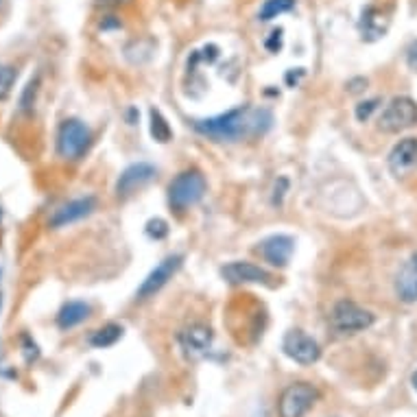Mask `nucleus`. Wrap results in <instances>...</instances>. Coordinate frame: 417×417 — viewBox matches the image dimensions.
<instances>
[{
    "label": "nucleus",
    "instance_id": "1",
    "mask_svg": "<svg viewBox=\"0 0 417 417\" xmlns=\"http://www.w3.org/2000/svg\"><path fill=\"white\" fill-rule=\"evenodd\" d=\"M273 122L269 109L262 107H236L230 112L194 122V129L216 142H239L243 138L265 133Z\"/></svg>",
    "mask_w": 417,
    "mask_h": 417
},
{
    "label": "nucleus",
    "instance_id": "2",
    "mask_svg": "<svg viewBox=\"0 0 417 417\" xmlns=\"http://www.w3.org/2000/svg\"><path fill=\"white\" fill-rule=\"evenodd\" d=\"M205 194V177L199 171H186L177 175L169 186V201L175 210L184 212L197 205Z\"/></svg>",
    "mask_w": 417,
    "mask_h": 417
},
{
    "label": "nucleus",
    "instance_id": "3",
    "mask_svg": "<svg viewBox=\"0 0 417 417\" xmlns=\"http://www.w3.org/2000/svg\"><path fill=\"white\" fill-rule=\"evenodd\" d=\"M417 122V103L409 96H396L378 118V129L384 133H400Z\"/></svg>",
    "mask_w": 417,
    "mask_h": 417
},
{
    "label": "nucleus",
    "instance_id": "4",
    "mask_svg": "<svg viewBox=\"0 0 417 417\" xmlns=\"http://www.w3.org/2000/svg\"><path fill=\"white\" fill-rule=\"evenodd\" d=\"M373 324V315L365 308H360L354 302H339L330 315V326L341 335H356Z\"/></svg>",
    "mask_w": 417,
    "mask_h": 417
},
{
    "label": "nucleus",
    "instance_id": "5",
    "mask_svg": "<svg viewBox=\"0 0 417 417\" xmlns=\"http://www.w3.org/2000/svg\"><path fill=\"white\" fill-rule=\"evenodd\" d=\"M90 129L81 120H66L57 133V153L64 160H79L90 147Z\"/></svg>",
    "mask_w": 417,
    "mask_h": 417
},
{
    "label": "nucleus",
    "instance_id": "6",
    "mask_svg": "<svg viewBox=\"0 0 417 417\" xmlns=\"http://www.w3.org/2000/svg\"><path fill=\"white\" fill-rule=\"evenodd\" d=\"M317 398H319L317 389L308 382L288 384L280 398L277 411H280V417H304L315 407Z\"/></svg>",
    "mask_w": 417,
    "mask_h": 417
},
{
    "label": "nucleus",
    "instance_id": "7",
    "mask_svg": "<svg viewBox=\"0 0 417 417\" xmlns=\"http://www.w3.org/2000/svg\"><path fill=\"white\" fill-rule=\"evenodd\" d=\"M282 350L290 360H295V363H299V365H313L319 360V354H322L317 341L302 330L288 332V335L284 337Z\"/></svg>",
    "mask_w": 417,
    "mask_h": 417
},
{
    "label": "nucleus",
    "instance_id": "8",
    "mask_svg": "<svg viewBox=\"0 0 417 417\" xmlns=\"http://www.w3.org/2000/svg\"><path fill=\"white\" fill-rule=\"evenodd\" d=\"M182 256H169V258H164L162 262H160V265L156 267V269H153L151 273H149V277H147V280L142 282V286L140 288H138V299H147V297H153V295H156L158 293V290L166 284V282H169L171 280V277L177 273V269L179 267H182Z\"/></svg>",
    "mask_w": 417,
    "mask_h": 417
},
{
    "label": "nucleus",
    "instance_id": "9",
    "mask_svg": "<svg viewBox=\"0 0 417 417\" xmlns=\"http://www.w3.org/2000/svg\"><path fill=\"white\" fill-rule=\"evenodd\" d=\"M293 249H295V243L290 236L275 234V236H269V239H265L260 243L258 254L273 267H286L290 256H293Z\"/></svg>",
    "mask_w": 417,
    "mask_h": 417
},
{
    "label": "nucleus",
    "instance_id": "10",
    "mask_svg": "<svg viewBox=\"0 0 417 417\" xmlns=\"http://www.w3.org/2000/svg\"><path fill=\"white\" fill-rule=\"evenodd\" d=\"M415 166H417V138H405L389 153V171L396 177H405Z\"/></svg>",
    "mask_w": 417,
    "mask_h": 417
},
{
    "label": "nucleus",
    "instance_id": "11",
    "mask_svg": "<svg viewBox=\"0 0 417 417\" xmlns=\"http://www.w3.org/2000/svg\"><path fill=\"white\" fill-rule=\"evenodd\" d=\"M153 177H156V169H153L151 164H145V162L131 164L129 169L120 175L118 184H116L118 197H129L131 192H136V190H140L142 186H147Z\"/></svg>",
    "mask_w": 417,
    "mask_h": 417
},
{
    "label": "nucleus",
    "instance_id": "12",
    "mask_svg": "<svg viewBox=\"0 0 417 417\" xmlns=\"http://www.w3.org/2000/svg\"><path fill=\"white\" fill-rule=\"evenodd\" d=\"M221 273L232 284H258L271 280V275L265 269L252 265V262H230L221 269Z\"/></svg>",
    "mask_w": 417,
    "mask_h": 417
},
{
    "label": "nucleus",
    "instance_id": "13",
    "mask_svg": "<svg viewBox=\"0 0 417 417\" xmlns=\"http://www.w3.org/2000/svg\"><path fill=\"white\" fill-rule=\"evenodd\" d=\"M94 207H96V199H94V197L75 199V201H71V203L62 205L59 210H55V214L50 216V228H64V225H68V223H75V221L92 214Z\"/></svg>",
    "mask_w": 417,
    "mask_h": 417
},
{
    "label": "nucleus",
    "instance_id": "14",
    "mask_svg": "<svg viewBox=\"0 0 417 417\" xmlns=\"http://www.w3.org/2000/svg\"><path fill=\"white\" fill-rule=\"evenodd\" d=\"M396 293L405 304L417 302V254L402 265L396 277Z\"/></svg>",
    "mask_w": 417,
    "mask_h": 417
},
{
    "label": "nucleus",
    "instance_id": "15",
    "mask_svg": "<svg viewBox=\"0 0 417 417\" xmlns=\"http://www.w3.org/2000/svg\"><path fill=\"white\" fill-rule=\"evenodd\" d=\"M212 345V330L205 326H190L182 335V347L188 356H201Z\"/></svg>",
    "mask_w": 417,
    "mask_h": 417
},
{
    "label": "nucleus",
    "instance_id": "16",
    "mask_svg": "<svg viewBox=\"0 0 417 417\" xmlns=\"http://www.w3.org/2000/svg\"><path fill=\"white\" fill-rule=\"evenodd\" d=\"M90 315V306L83 302H68L57 315V324L62 330H71L79 326L81 322H86Z\"/></svg>",
    "mask_w": 417,
    "mask_h": 417
},
{
    "label": "nucleus",
    "instance_id": "17",
    "mask_svg": "<svg viewBox=\"0 0 417 417\" xmlns=\"http://www.w3.org/2000/svg\"><path fill=\"white\" fill-rule=\"evenodd\" d=\"M384 16L378 11V9H365L363 11V20H360V33H363L365 39H378L387 33V26L389 22L382 20Z\"/></svg>",
    "mask_w": 417,
    "mask_h": 417
},
{
    "label": "nucleus",
    "instance_id": "18",
    "mask_svg": "<svg viewBox=\"0 0 417 417\" xmlns=\"http://www.w3.org/2000/svg\"><path fill=\"white\" fill-rule=\"evenodd\" d=\"M120 337H122V328L116 326V324H107L101 330H96L94 335L90 337V345L103 350V347H112Z\"/></svg>",
    "mask_w": 417,
    "mask_h": 417
},
{
    "label": "nucleus",
    "instance_id": "19",
    "mask_svg": "<svg viewBox=\"0 0 417 417\" xmlns=\"http://www.w3.org/2000/svg\"><path fill=\"white\" fill-rule=\"evenodd\" d=\"M293 7H295V0H265V5H262L258 18L267 22V20L282 16V13L290 11Z\"/></svg>",
    "mask_w": 417,
    "mask_h": 417
},
{
    "label": "nucleus",
    "instance_id": "20",
    "mask_svg": "<svg viewBox=\"0 0 417 417\" xmlns=\"http://www.w3.org/2000/svg\"><path fill=\"white\" fill-rule=\"evenodd\" d=\"M151 133L158 142H169L171 140V127L164 120V116L158 109H151Z\"/></svg>",
    "mask_w": 417,
    "mask_h": 417
},
{
    "label": "nucleus",
    "instance_id": "21",
    "mask_svg": "<svg viewBox=\"0 0 417 417\" xmlns=\"http://www.w3.org/2000/svg\"><path fill=\"white\" fill-rule=\"evenodd\" d=\"M13 81H16V71H13L11 66L0 64V101H3L5 96L11 92Z\"/></svg>",
    "mask_w": 417,
    "mask_h": 417
},
{
    "label": "nucleus",
    "instance_id": "22",
    "mask_svg": "<svg viewBox=\"0 0 417 417\" xmlns=\"http://www.w3.org/2000/svg\"><path fill=\"white\" fill-rule=\"evenodd\" d=\"M147 234H149V236H153V239H164V236L169 234V228H166L164 221L156 219V221H149V225H147Z\"/></svg>",
    "mask_w": 417,
    "mask_h": 417
},
{
    "label": "nucleus",
    "instance_id": "23",
    "mask_svg": "<svg viewBox=\"0 0 417 417\" xmlns=\"http://www.w3.org/2000/svg\"><path fill=\"white\" fill-rule=\"evenodd\" d=\"M378 107V101L373 99V101H365V103H360L358 107H356V118L358 120H367L369 116H371V112L373 109Z\"/></svg>",
    "mask_w": 417,
    "mask_h": 417
},
{
    "label": "nucleus",
    "instance_id": "24",
    "mask_svg": "<svg viewBox=\"0 0 417 417\" xmlns=\"http://www.w3.org/2000/svg\"><path fill=\"white\" fill-rule=\"evenodd\" d=\"M267 48L273 50V53H277L282 48V31H273L271 33V37L267 39Z\"/></svg>",
    "mask_w": 417,
    "mask_h": 417
},
{
    "label": "nucleus",
    "instance_id": "25",
    "mask_svg": "<svg viewBox=\"0 0 417 417\" xmlns=\"http://www.w3.org/2000/svg\"><path fill=\"white\" fill-rule=\"evenodd\" d=\"M407 64H409L411 71H417V41H413L407 50Z\"/></svg>",
    "mask_w": 417,
    "mask_h": 417
},
{
    "label": "nucleus",
    "instance_id": "26",
    "mask_svg": "<svg viewBox=\"0 0 417 417\" xmlns=\"http://www.w3.org/2000/svg\"><path fill=\"white\" fill-rule=\"evenodd\" d=\"M413 387H415V389H417V371H415V373H413Z\"/></svg>",
    "mask_w": 417,
    "mask_h": 417
}]
</instances>
